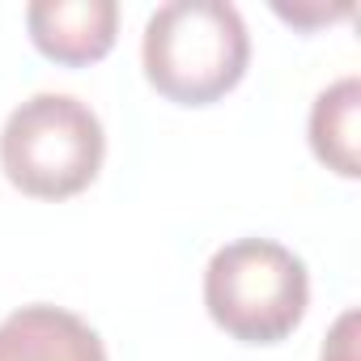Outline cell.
Wrapping results in <instances>:
<instances>
[{"label": "cell", "instance_id": "1", "mask_svg": "<svg viewBox=\"0 0 361 361\" xmlns=\"http://www.w3.org/2000/svg\"><path fill=\"white\" fill-rule=\"evenodd\" d=\"M140 60L166 102L209 106L243 81L251 35L230 0H170L145 22Z\"/></svg>", "mask_w": 361, "mask_h": 361}, {"label": "cell", "instance_id": "2", "mask_svg": "<svg viewBox=\"0 0 361 361\" xmlns=\"http://www.w3.org/2000/svg\"><path fill=\"white\" fill-rule=\"evenodd\" d=\"M106 157L102 119L73 94H35L0 132L5 178L35 200H68L85 192Z\"/></svg>", "mask_w": 361, "mask_h": 361}, {"label": "cell", "instance_id": "3", "mask_svg": "<svg viewBox=\"0 0 361 361\" xmlns=\"http://www.w3.org/2000/svg\"><path fill=\"white\" fill-rule=\"evenodd\" d=\"M204 306L226 336L243 344H281L306 319L310 272L272 238H238L209 259Z\"/></svg>", "mask_w": 361, "mask_h": 361}, {"label": "cell", "instance_id": "4", "mask_svg": "<svg viewBox=\"0 0 361 361\" xmlns=\"http://www.w3.org/2000/svg\"><path fill=\"white\" fill-rule=\"evenodd\" d=\"M30 43L56 64H98L115 47L119 5L115 0H35L26 9Z\"/></svg>", "mask_w": 361, "mask_h": 361}, {"label": "cell", "instance_id": "5", "mask_svg": "<svg viewBox=\"0 0 361 361\" xmlns=\"http://www.w3.org/2000/svg\"><path fill=\"white\" fill-rule=\"evenodd\" d=\"M0 361H106V344L81 314L35 302L0 323Z\"/></svg>", "mask_w": 361, "mask_h": 361}, {"label": "cell", "instance_id": "6", "mask_svg": "<svg viewBox=\"0 0 361 361\" xmlns=\"http://www.w3.org/2000/svg\"><path fill=\"white\" fill-rule=\"evenodd\" d=\"M357 128H361V81L357 77H340L310 106V149L340 178H357L361 174Z\"/></svg>", "mask_w": 361, "mask_h": 361}, {"label": "cell", "instance_id": "7", "mask_svg": "<svg viewBox=\"0 0 361 361\" xmlns=\"http://www.w3.org/2000/svg\"><path fill=\"white\" fill-rule=\"evenodd\" d=\"M319 361H357V310H344L319 353Z\"/></svg>", "mask_w": 361, "mask_h": 361}]
</instances>
